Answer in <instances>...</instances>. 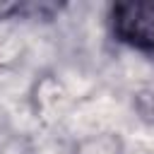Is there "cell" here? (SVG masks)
Instances as JSON below:
<instances>
[{"instance_id": "cell-1", "label": "cell", "mask_w": 154, "mask_h": 154, "mask_svg": "<svg viewBox=\"0 0 154 154\" xmlns=\"http://www.w3.org/2000/svg\"><path fill=\"white\" fill-rule=\"evenodd\" d=\"M113 29L123 41L137 48H154V0H135L116 5Z\"/></svg>"}]
</instances>
